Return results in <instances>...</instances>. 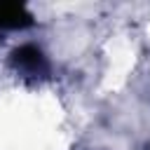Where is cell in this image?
<instances>
[{"label":"cell","mask_w":150,"mask_h":150,"mask_svg":"<svg viewBox=\"0 0 150 150\" xmlns=\"http://www.w3.org/2000/svg\"><path fill=\"white\" fill-rule=\"evenodd\" d=\"M12 61H14V66H16L19 70H23V73H28V75H40V73L47 70V63H45L42 52L35 49V47H30V45L14 49Z\"/></svg>","instance_id":"1"},{"label":"cell","mask_w":150,"mask_h":150,"mask_svg":"<svg viewBox=\"0 0 150 150\" xmlns=\"http://www.w3.org/2000/svg\"><path fill=\"white\" fill-rule=\"evenodd\" d=\"M33 23L28 9L19 2H0V28H26Z\"/></svg>","instance_id":"2"}]
</instances>
